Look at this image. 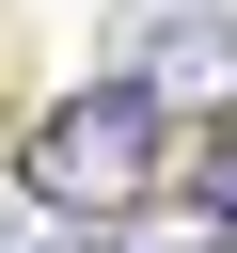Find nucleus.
Returning a JSON list of instances; mask_svg holds the SVG:
<instances>
[{
	"label": "nucleus",
	"instance_id": "obj_3",
	"mask_svg": "<svg viewBox=\"0 0 237 253\" xmlns=\"http://www.w3.org/2000/svg\"><path fill=\"white\" fill-rule=\"evenodd\" d=\"M95 253H237V221H221V206H126Z\"/></svg>",
	"mask_w": 237,
	"mask_h": 253
},
{
	"label": "nucleus",
	"instance_id": "obj_5",
	"mask_svg": "<svg viewBox=\"0 0 237 253\" xmlns=\"http://www.w3.org/2000/svg\"><path fill=\"white\" fill-rule=\"evenodd\" d=\"M0 253H32V237H16V206H0Z\"/></svg>",
	"mask_w": 237,
	"mask_h": 253
},
{
	"label": "nucleus",
	"instance_id": "obj_2",
	"mask_svg": "<svg viewBox=\"0 0 237 253\" xmlns=\"http://www.w3.org/2000/svg\"><path fill=\"white\" fill-rule=\"evenodd\" d=\"M111 79L142 111H237V16L221 0H111Z\"/></svg>",
	"mask_w": 237,
	"mask_h": 253
},
{
	"label": "nucleus",
	"instance_id": "obj_1",
	"mask_svg": "<svg viewBox=\"0 0 237 253\" xmlns=\"http://www.w3.org/2000/svg\"><path fill=\"white\" fill-rule=\"evenodd\" d=\"M16 190L32 206H79V221H126L142 190H158V111L111 79V95H63V111H32V142H16Z\"/></svg>",
	"mask_w": 237,
	"mask_h": 253
},
{
	"label": "nucleus",
	"instance_id": "obj_4",
	"mask_svg": "<svg viewBox=\"0 0 237 253\" xmlns=\"http://www.w3.org/2000/svg\"><path fill=\"white\" fill-rule=\"evenodd\" d=\"M221 221H237V142H221Z\"/></svg>",
	"mask_w": 237,
	"mask_h": 253
}]
</instances>
